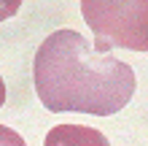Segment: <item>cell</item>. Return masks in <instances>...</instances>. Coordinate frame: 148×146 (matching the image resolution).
I'll use <instances>...</instances> for the list:
<instances>
[{"instance_id": "3957f363", "label": "cell", "mask_w": 148, "mask_h": 146, "mask_svg": "<svg viewBox=\"0 0 148 146\" xmlns=\"http://www.w3.org/2000/svg\"><path fill=\"white\" fill-rule=\"evenodd\" d=\"M43 146H110L108 138L86 125H57L46 133Z\"/></svg>"}, {"instance_id": "277c9868", "label": "cell", "mask_w": 148, "mask_h": 146, "mask_svg": "<svg viewBox=\"0 0 148 146\" xmlns=\"http://www.w3.org/2000/svg\"><path fill=\"white\" fill-rule=\"evenodd\" d=\"M0 135H3V146H24L22 138H19L14 130H8V127H3V130H0Z\"/></svg>"}, {"instance_id": "7a4b0ae2", "label": "cell", "mask_w": 148, "mask_h": 146, "mask_svg": "<svg viewBox=\"0 0 148 146\" xmlns=\"http://www.w3.org/2000/svg\"><path fill=\"white\" fill-rule=\"evenodd\" d=\"M81 14L100 51H148V0H81Z\"/></svg>"}, {"instance_id": "6da1fadb", "label": "cell", "mask_w": 148, "mask_h": 146, "mask_svg": "<svg viewBox=\"0 0 148 146\" xmlns=\"http://www.w3.org/2000/svg\"><path fill=\"white\" fill-rule=\"evenodd\" d=\"M32 81L40 103L54 114H119L135 95V71L110 51H100L81 33L57 30L32 60Z\"/></svg>"}]
</instances>
